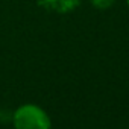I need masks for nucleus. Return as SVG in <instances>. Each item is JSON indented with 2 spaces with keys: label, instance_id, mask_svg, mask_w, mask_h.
<instances>
[{
  "label": "nucleus",
  "instance_id": "1",
  "mask_svg": "<svg viewBox=\"0 0 129 129\" xmlns=\"http://www.w3.org/2000/svg\"><path fill=\"white\" fill-rule=\"evenodd\" d=\"M14 127L15 129H50L52 121L47 112L34 103L21 105L14 112Z\"/></svg>",
  "mask_w": 129,
  "mask_h": 129
},
{
  "label": "nucleus",
  "instance_id": "2",
  "mask_svg": "<svg viewBox=\"0 0 129 129\" xmlns=\"http://www.w3.org/2000/svg\"><path fill=\"white\" fill-rule=\"evenodd\" d=\"M81 3V0H40L38 5L46 8V9H50V11H55V12H59V14H67L73 9H76Z\"/></svg>",
  "mask_w": 129,
  "mask_h": 129
},
{
  "label": "nucleus",
  "instance_id": "3",
  "mask_svg": "<svg viewBox=\"0 0 129 129\" xmlns=\"http://www.w3.org/2000/svg\"><path fill=\"white\" fill-rule=\"evenodd\" d=\"M91 3L97 9H108L115 3V0H91Z\"/></svg>",
  "mask_w": 129,
  "mask_h": 129
},
{
  "label": "nucleus",
  "instance_id": "4",
  "mask_svg": "<svg viewBox=\"0 0 129 129\" xmlns=\"http://www.w3.org/2000/svg\"><path fill=\"white\" fill-rule=\"evenodd\" d=\"M127 6H129V0H127Z\"/></svg>",
  "mask_w": 129,
  "mask_h": 129
}]
</instances>
